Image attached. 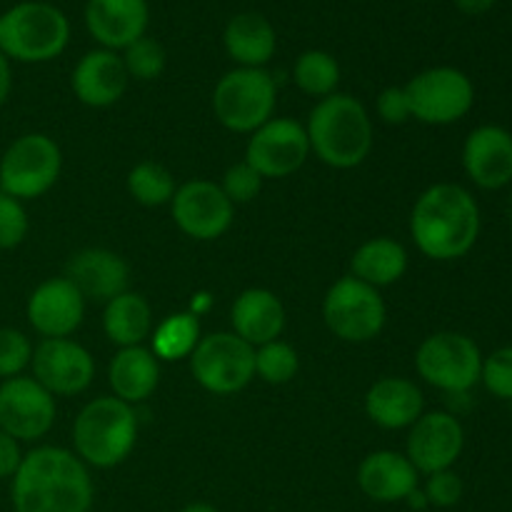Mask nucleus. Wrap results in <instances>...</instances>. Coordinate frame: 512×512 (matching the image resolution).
Masks as SVG:
<instances>
[{"label":"nucleus","mask_w":512,"mask_h":512,"mask_svg":"<svg viewBox=\"0 0 512 512\" xmlns=\"http://www.w3.org/2000/svg\"><path fill=\"white\" fill-rule=\"evenodd\" d=\"M95 500L90 470L73 450L40 445L20 460L10 478L15 512H90Z\"/></svg>","instance_id":"nucleus-1"},{"label":"nucleus","mask_w":512,"mask_h":512,"mask_svg":"<svg viewBox=\"0 0 512 512\" xmlns=\"http://www.w3.org/2000/svg\"><path fill=\"white\" fill-rule=\"evenodd\" d=\"M410 235L420 253L438 263L465 258L480 235V208L470 190L455 183H435L415 200Z\"/></svg>","instance_id":"nucleus-2"},{"label":"nucleus","mask_w":512,"mask_h":512,"mask_svg":"<svg viewBox=\"0 0 512 512\" xmlns=\"http://www.w3.org/2000/svg\"><path fill=\"white\" fill-rule=\"evenodd\" d=\"M305 133L310 153L335 170H353L368 160L373 150V120L358 98L333 93L310 110Z\"/></svg>","instance_id":"nucleus-3"},{"label":"nucleus","mask_w":512,"mask_h":512,"mask_svg":"<svg viewBox=\"0 0 512 512\" xmlns=\"http://www.w3.org/2000/svg\"><path fill=\"white\" fill-rule=\"evenodd\" d=\"M138 443V415L133 405L103 395L85 405L73 423V453L88 468L110 470L125 463Z\"/></svg>","instance_id":"nucleus-4"},{"label":"nucleus","mask_w":512,"mask_h":512,"mask_svg":"<svg viewBox=\"0 0 512 512\" xmlns=\"http://www.w3.org/2000/svg\"><path fill=\"white\" fill-rule=\"evenodd\" d=\"M70 43V20L58 5L23 0L0 13V53L15 63H50Z\"/></svg>","instance_id":"nucleus-5"},{"label":"nucleus","mask_w":512,"mask_h":512,"mask_svg":"<svg viewBox=\"0 0 512 512\" xmlns=\"http://www.w3.org/2000/svg\"><path fill=\"white\" fill-rule=\"evenodd\" d=\"M278 88L265 68H235L213 90V113L230 133H255L275 118Z\"/></svg>","instance_id":"nucleus-6"},{"label":"nucleus","mask_w":512,"mask_h":512,"mask_svg":"<svg viewBox=\"0 0 512 512\" xmlns=\"http://www.w3.org/2000/svg\"><path fill=\"white\" fill-rule=\"evenodd\" d=\"M63 173V150L50 135L25 133L0 158V193L20 200L43 198Z\"/></svg>","instance_id":"nucleus-7"},{"label":"nucleus","mask_w":512,"mask_h":512,"mask_svg":"<svg viewBox=\"0 0 512 512\" xmlns=\"http://www.w3.org/2000/svg\"><path fill=\"white\" fill-rule=\"evenodd\" d=\"M323 320L330 333L343 343H370L388 320V308L378 288L345 275L335 280L323 298Z\"/></svg>","instance_id":"nucleus-8"},{"label":"nucleus","mask_w":512,"mask_h":512,"mask_svg":"<svg viewBox=\"0 0 512 512\" xmlns=\"http://www.w3.org/2000/svg\"><path fill=\"white\" fill-rule=\"evenodd\" d=\"M418 375L443 393H468L480 383L483 353L473 338L455 330L433 333L415 353Z\"/></svg>","instance_id":"nucleus-9"},{"label":"nucleus","mask_w":512,"mask_h":512,"mask_svg":"<svg viewBox=\"0 0 512 512\" xmlns=\"http://www.w3.org/2000/svg\"><path fill=\"white\" fill-rule=\"evenodd\" d=\"M408 93L410 115L425 125H453L473 110L475 85L463 70L438 65L410 78L403 85Z\"/></svg>","instance_id":"nucleus-10"},{"label":"nucleus","mask_w":512,"mask_h":512,"mask_svg":"<svg viewBox=\"0 0 512 512\" xmlns=\"http://www.w3.org/2000/svg\"><path fill=\"white\" fill-rule=\"evenodd\" d=\"M188 360L195 383L213 395L240 393L255 378V348L235 333L205 335Z\"/></svg>","instance_id":"nucleus-11"},{"label":"nucleus","mask_w":512,"mask_h":512,"mask_svg":"<svg viewBox=\"0 0 512 512\" xmlns=\"http://www.w3.org/2000/svg\"><path fill=\"white\" fill-rule=\"evenodd\" d=\"M310 158V140L305 125L293 118H270L250 133L245 145V163L265 178H290Z\"/></svg>","instance_id":"nucleus-12"},{"label":"nucleus","mask_w":512,"mask_h":512,"mask_svg":"<svg viewBox=\"0 0 512 512\" xmlns=\"http://www.w3.org/2000/svg\"><path fill=\"white\" fill-rule=\"evenodd\" d=\"M55 398L30 375L3 380L0 385V430L18 443H35L55 425Z\"/></svg>","instance_id":"nucleus-13"},{"label":"nucleus","mask_w":512,"mask_h":512,"mask_svg":"<svg viewBox=\"0 0 512 512\" xmlns=\"http://www.w3.org/2000/svg\"><path fill=\"white\" fill-rule=\"evenodd\" d=\"M170 213L180 233L208 243L228 233L235 220V205L213 180H190L175 190Z\"/></svg>","instance_id":"nucleus-14"},{"label":"nucleus","mask_w":512,"mask_h":512,"mask_svg":"<svg viewBox=\"0 0 512 512\" xmlns=\"http://www.w3.org/2000/svg\"><path fill=\"white\" fill-rule=\"evenodd\" d=\"M33 378L50 395H78L90 388L95 378V360L80 343L70 338H43L33 350Z\"/></svg>","instance_id":"nucleus-15"},{"label":"nucleus","mask_w":512,"mask_h":512,"mask_svg":"<svg viewBox=\"0 0 512 512\" xmlns=\"http://www.w3.org/2000/svg\"><path fill=\"white\" fill-rule=\"evenodd\" d=\"M465 448V430L455 415L433 410L423 413L410 425L405 458L420 475H433L440 470H453Z\"/></svg>","instance_id":"nucleus-16"},{"label":"nucleus","mask_w":512,"mask_h":512,"mask_svg":"<svg viewBox=\"0 0 512 512\" xmlns=\"http://www.w3.org/2000/svg\"><path fill=\"white\" fill-rule=\"evenodd\" d=\"M25 315L43 338H70L85 320V298L68 278H50L30 293Z\"/></svg>","instance_id":"nucleus-17"},{"label":"nucleus","mask_w":512,"mask_h":512,"mask_svg":"<svg viewBox=\"0 0 512 512\" xmlns=\"http://www.w3.org/2000/svg\"><path fill=\"white\" fill-rule=\"evenodd\" d=\"M148 0H88L85 28L105 50H125L148 30Z\"/></svg>","instance_id":"nucleus-18"},{"label":"nucleus","mask_w":512,"mask_h":512,"mask_svg":"<svg viewBox=\"0 0 512 512\" xmlns=\"http://www.w3.org/2000/svg\"><path fill=\"white\" fill-rule=\"evenodd\" d=\"M78 288L85 303H110L120 293L128 290L130 268L118 253L108 248H85L70 255L65 265V275Z\"/></svg>","instance_id":"nucleus-19"},{"label":"nucleus","mask_w":512,"mask_h":512,"mask_svg":"<svg viewBox=\"0 0 512 512\" xmlns=\"http://www.w3.org/2000/svg\"><path fill=\"white\" fill-rule=\"evenodd\" d=\"M463 168L483 190H500L512 180V133L500 125H480L465 138Z\"/></svg>","instance_id":"nucleus-20"},{"label":"nucleus","mask_w":512,"mask_h":512,"mask_svg":"<svg viewBox=\"0 0 512 512\" xmlns=\"http://www.w3.org/2000/svg\"><path fill=\"white\" fill-rule=\"evenodd\" d=\"M128 70L120 53L113 50H90L75 63L70 75V88L75 98L88 108H110L118 103L128 90Z\"/></svg>","instance_id":"nucleus-21"},{"label":"nucleus","mask_w":512,"mask_h":512,"mask_svg":"<svg viewBox=\"0 0 512 512\" xmlns=\"http://www.w3.org/2000/svg\"><path fill=\"white\" fill-rule=\"evenodd\" d=\"M358 488L373 503H405L420 488V473L405 453L375 450L358 465Z\"/></svg>","instance_id":"nucleus-22"},{"label":"nucleus","mask_w":512,"mask_h":512,"mask_svg":"<svg viewBox=\"0 0 512 512\" xmlns=\"http://www.w3.org/2000/svg\"><path fill=\"white\" fill-rule=\"evenodd\" d=\"M425 413L423 390L408 378H380L365 393V415L383 430L410 428Z\"/></svg>","instance_id":"nucleus-23"},{"label":"nucleus","mask_w":512,"mask_h":512,"mask_svg":"<svg viewBox=\"0 0 512 512\" xmlns=\"http://www.w3.org/2000/svg\"><path fill=\"white\" fill-rule=\"evenodd\" d=\"M233 333L253 348L273 343L285 330V308L278 295L268 288H248L235 298L230 308Z\"/></svg>","instance_id":"nucleus-24"},{"label":"nucleus","mask_w":512,"mask_h":512,"mask_svg":"<svg viewBox=\"0 0 512 512\" xmlns=\"http://www.w3.org/2000/svg\"><path fill=\"white\" fill-rule=\"evenodd\" d=\"M223 45L238 68H265L278 50V33L265 15L238 13L225 25Z\"/></svg>","instance_id":"nucleus-25"},{"label":"nucleus","mask_w":512,"mask_h":512,"mask_svg":"<svg viewBox=\"0 0 512 512\" xmlns=\"http://www.w3.org/2000/svg\"><path fill=\"white\" fill-rule=\"evenodd\" d=\"M108 383L123 403H145L160 385V360L145 345L120 348L108 365Z\"/></svg>","instance_id":"nucleus-26"},{"label":"nucleus","mask_w":512,"mask_h":512,"mask_svg":"<svg viewBox=\"0 0 512 512\" xmlns=\"http://www.w3.org/2000/svg\"><path fill=\"white\" fill-rule=\"evenodd\" d=\"M353 278L373 285V288H388L395 285L408 273V250L403 243L380 235V238L365 240L350 258Z\"/></svg>","instance_id":"nucleus-27"},{"label":"nucleus","mask_w":512,"mask_h":512,"mask_svg":"<svg viewBox=\"0 0 512 512\" xmlns=\"http://www.w3.org/2000/svg\"><path fill=\"white\" fill-rule=\"evenodd\" d=\"M105 338L118 348L143 345L153 333V310L140 293L125 290L118 298L105 303L103 310Z\"/></svg>","instance_id":"nucleus-28"},{"label":"nucleus","mask_w":512,"mask_h":512,"mask_svg":"<svg viewBox=\"0 0 512 512\" xmlns=\"http://www.w3.org/2000/svg\"><path fill=\"white\" fill-rule=\"evenodd\" d=\"M200 320L190 310L160 320L150 333V350L160 363H175L193 355L200 343Z\"/></svg>","instance_id":"nucleus-29"},{"label":"nucleus","mask_w":512,"mask_h":512,"mask_svg":"<svg viewBox=\"0 0 512 512\" xmlns=\"http://www.w3.org/2000/svg\"><path fill=\"white\" fill-rule=\"evenodd\" d=\"M293 80L310 98H328L338 93L340 63L328 50H305L293 65Z\"/></svg>","instance_id":"nucleus-30"},{"label":"nucleus","mask_w":512,"mask_h":512,"mask_svg":"<svg viewBox=\"0 0 512 512\" xmlns=\"http://www.w3.org/2000/svg\"><path fill=\"white\" fill-rule=\"evenodd\" d=\"M125 185H128L130 198L138 205H145V208L170 205L175 190H178L173 173L165 165L155 163V160H143L135 168H130Z\"/></svg>","instance_id":"nucleus-31"},{"label":"nucleus","mask_w":512,"mask_h":512,"mask_svg":"<svg viewBox=\"0 0 512 512\" xmlns=\"http://www.w3.org/2000/svg\"><path fill=\"white\" fill-rule=\"evenodd\" d=\"M298 350L285 340H273L255 348V375L268 385H285L298 375Z\"/></svg>","instance_id":"nucleus-32"},{"label":"nucleus","mask_w":512,"mask_h":512,"mask_svg":"<svg viewBox=\"0 0 512 512\" xmlns=\"http://www.w3.org/2000/svg\"><path fill=\"white\" fill-rule=\"evenodd\" d=\"M120 58H123L125 70H128V78L143 80V83L160 78L165 65H168V53H165V48L155 38H148V35H143V38L135 40L133 45H128Z\"/></svg>","instance_id":"nucleus-33"},{"label":"nucleus","mask_w":512,"mask_h":512,"mask_svg":"<svg viewBox=\"0 0 512 512\" xmlns=\"http://www.w3.org/2000/svg\"><path fill=\"white\" fill-rule=\"evenodd\" d=\"M33 350L28 335L15 328H0V380L23 375L33 360Z\"/></svg>","instance_id":"nucleus-34"},{"label":"nucleus","mask_w":512,"mask_h":512,"mask_svg":"<svg viewBox=\"0 0 512 512\" xmlns=\"http://www.w3.org/2000/svg\"><path fill=\"white\" fill-rule=\"evenodd\" d=\"M220 190H223L225 198L233 205L253 203L260 195V190H263V175L243 160V163H235L225 170Z\"/></svg>","instance_id":"nucleus-35"},{"label":"nucleus","mask_w":512,"mask_h":512,"mask_svg":"<svg viewBox=\"0 0 512 512\" xmlns=\"http://www.w3.org/2000/svg\"><path fill=\"white\" fill-rule=\"evenodd\" d=\"M28 210L20 200L0 193V250H15L28 238Z\"/></svg>","instance_id":"nucleus-36"},{"label":"nucleus","mask_w":512,"mask_h":512,"mask_svg":"<svg viewBox=\"0 0 512 512\" xmlns=\"http://www.w3.org/2000/svg\"><path fill=\"white\" fill-rule=\"evenodd\" d=\"M480 383L500 400H512V348H500L483 358Z\"/></svg>","instance_id":"nucleus-37"},{"label":"nucleus","mask_w":512,"mask_h":512,"mask_svg":"<svg viewBox=\"0 0 512 512\" xmlns=\"http://www.w3.org/2000/svg\"><path fill=\"white\" fill-rule=\"evenodd\" d=\"M423 493L430 508H455L463 500L465 485L455 470H440L428 475Z\"/></svg>","instance_id":"nucleus-38"},{"label":"nucleus","mask_w":512,"mask_h":512,"mask_svg":"<svg viewBox=\"0 0 512 512\" xmlns=\"http://www.w3.org/2000/svg\"><path fill=\"white\" fill-rule=\"evenodd\" d=\"M378 115L388 125H403L413 118L410 115L408 93H405L403 85H390V88H385L378 95Z\"/></svg>","instance_id":"nucleus-39"},{"label":"nucleus","mask_w":512,"mask_h":512,"mask_svg":"<svg viewBox=\"0 0 512 512\" xmlns=\"http://www.w3.org/2000/svg\"><path fill=\"white\" fill-rule=\"evenodd\" d=\"M20 460H23V450L15 438H10L5 430H0V480L13 478L15 470L20 468Z\"/></svg>","instance_id":"nucleus-40"},{"label":"nucleus","mask_w":512,"mask_h":512,"mask_svg":"<svg viewBox=\"0 0 512 512\" xmlns=\"http://www.w3.org/2000/svg\"><path fill=\"white\" fill-rule=\"evenodd\" d=\"M10 93H13V68H10V60L0 53V108L8 103Z\"/></svg>","instance_id":"nucleus-41"},{"label":"nucleus","mask_w":512,"mask_h":512,"mask_svg":"<svg viewBox=\"0 0 512 512\" xmlns=\"http://www.w3.org/2000/svg\"><path fill=\"white\" fill-rule=\"evenodd\" d=\"M495 3H498V0H455V5H458V8L468 15L488 13Z\"/></svg>","instance_id":"nucleus-42"},{"label":"nucleus","mask_w":512,"mask_h":512,"mask_svg":"<svg viewBox=\"0 0 512 512\" xmlns=\"http://www.w3.org/2000/svg\"><path fill=\"white\" fill-rule=\"evenodd\" d=\"M405 503H408L410 508H413V510H425V508H430V505H428V500H425V493H423V488H418V490H415V493L410 495V498L405 500Z\"/></svg>","instance_id":"nucleus-43"},{"label":"nucleus","mask_w":512,"mask_h":512,"mask_svg":"<svg viewBox=\"0 0 512 512\" xmlns=\"http://www.w3.org/2000/svg\"><path fill=\"white\" fill-rule=\"evenodd\" d=\"M180 512H218V508L210 503H190V505H185Z\"/></svg>","instance_id":"nucleus-44"},{"label":"nucleus","mask_w":512,"mask_h":512,"mask_svg":"<svg viewBox=\"0 0 512 512\" xmlns=\"http://www.w3.org/2000/svg\"><path fill=\"white\" fill-rule=\"evenodd\" d=\"M510 218H512V205H510Z\"/></svg>","instance_id":"nucleus-45"}]
</instances>
